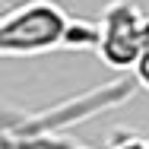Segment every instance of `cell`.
I'll list each match as a JSON object with an SVG mask.
<instances>
[{
	"instance_id": "2",
	"label": "cell",
	"mask_w": 149,
	"mask_h": 149,
	"mask_svg": "<svg viewBox=\"0 0 149 149\" xmlns=\"http://www.w3.org/2000/svg\"><path fill=\"white\" fill-rule=\"evenodd\" d=\"M70 26L67 10L54 0H22L0 16V57H32L63 48Z\"/></svg>"
},
{
	"instance_id": "5",
	"label": "cell",
	"mask_w": 149,
	"mask_h": 149,
	"mask_svg": "<svg viewBox=\"0 0 149 149\" xmlns=\"http://www.w3.org/2000/svg\"><path fill=\"white\" fill-rule=\"evenodd\" d=\"M133 83L143 86V89H149V51H143L140 60L133 63Z\"/></svg>"
},
{
	"instance_id": "1",
	"label": "cell",
	"mask_w": 149,
	"mask_h": 149,
	"mask_svg": "<svg viewBox=\"0 0 149 149\" xmlns=\"http://www.w3.org/2000/svg\"><path fill=\"white\" fill-rule=\"evenodd\" d=\"M140 89L133 83V76H124L118 83H105L92 92L63 98L51 108L41 111H13V108H0V130L10 133L16 143H29V140H45V136H60L67 127L83 124L95 118L102 111H111L114 105H124L133 92Z\"/></svg>"
},
{
	"instance_id": "6",
	"label": "cell",
	"mask_w": 149,
	"mask_h": 149,
	"mask_svg": "<svg viewBox=\"0 0 149 149\" xmlns=\"http://www.w3.org/2000/svg\"><path fill=\"white\" fill-rule=\"evenodd\" d=\"M0 149H19V143H16L10 133H3V130H0Z\"/></svg>"
},
{
	"instance_id": "3",
	"label": "cell",
	"mask_w": 149,
	"mask_h": 149,
	"mask_svg": "<svg viewBox=\"0 0 149 149\" xmlns=\"http://www.w3.org/2000/svg\"><path fill=\"white\" fill-rule=\"evenodd\" d=\"M98 54L114 70H133L143 54L146 16L133 0H111L98 13Z\"/></svg>"
},
{
	"instance_id": "4",
	"label": "cell",
	"mask_w": 149,
	"mask_h": 149,
	"mask_svg": "<svg viewBox=\"0 0 149 149\" xmlns=\"http://www.w3.org/2000/svg\"><path fill=\"white\" fill-rule=\"evenodd\" d=\"M63 48H73V51H98V22L89 19H70L67 35H63Z\"/></svg>"
}]
</instances>
